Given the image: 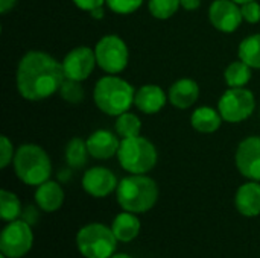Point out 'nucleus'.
<instances>
[{
    "instance_id": "2f4dec72",
    "label": "nucleus",
    "mask_w": 260,
    "mask_h": 258,
    "mask_svg": "<svg viewBox=\"0 0 260 258\" xmlns=\"http://www.w3.org/2000/svg\"><path fill=\"white\" fill-rule=\"evenodd\" d=\"M181 2V8H184L186 11H195L201 6L203 0H180Z\"/></svg>"
},
{
    "instance_id": "0eeeda50",
    "label": "nucleus",
    "mask_w": 260,
    "mask_h": 258,
    "mask_svg": "<svg viewBox=\"0 0 260 258\" xmlns=\"http://www.w3.org/2000/svg\"><path fill=\"white\" fill-rule=\"evenodd\" d=\"M98 65L108 75H117L128 65L129 52L126 43L114 33L104 35L94 46Z\"/></svg>"
},
{
    "instance_id": "473e14b6",
    "label": "nucleus",
    "mask_w": 260,
    "mask_h": 258,
    "mask_svg": "<svg viewBox=\"0 0 260 258\" xmlns=\"http://www.w3.org/2000/svg\"><path fill=\"white\" fill-rule=\"evenodd\" d=\"M15 5H17V0H0V12L8 14Z\"/></svg>"
},
{
    "instance_id": "5701e85b",
    "label": "nucleus",
    "mask_w": 260,
    "mask_h": 258,
    "mask_svg": "<svg viewBox=\"0 0 260 258\" xmlns=\"http://www.w3.org/2000/svg\"><path fill=\"white\" fill-rule=\"evenodd\" d=\"M224 78H225V82H227V85L230 88L245 87L251 79V67L248 64H245L244 61H241V59L233 61L225 68Z\"/></svg>"
},
{
    "instance_id": "bb28decb",
    "label": "nucleus",
    "mask_w": 260,
    "mask_h": 258,
    "mask_svg": "<svg viewBox=\"0 0 260 258\" xmlns=\"http://www.w3.org/2000/svg\"><path fill=\"white\" fill-rule=\"evenodd\" d=\"M59 96L67 102V103H81L84 100L85 91L84 87L79 81H73V79H64V82L59 87Z\"/></svg>"
},
{
    "instance_id": "20e7f679",
    "label": "nucleus",
    "mask_w": 260,
    "mask_h": 258,
    "mask_svg": "<svg viewBox=\"0 0 260 258\" xmlns=\"http://www.w3.org/2000/svg\"><path fill=\"white\" fill-rule=\"evenodd\" d=\"M14 170L17 178L26 186L38 187L49 181L52 175V163L47 152L38 144H21L14 155Z\"/></svg>"
},
{
    "instance_id": "f257e3e1",
    "label": "nucleus",
    "mask_w": 260,
    "mask_h": 258,
    "mask_svg": "<svg viewBox=\"0 0 260 258\" xmlns=\"http://www.w3.org/2000/svg\"><path fill=\"white\" fill-rule=\"evenodd\" d=\"M62 64L46 52L29 50L17 67V90L30 102L44 100L59 91L64 82Z\"/></svg>"
},
{
    "instance_id": "a211bd4d",
    "label": "nucleus",
    "mask_w": 260,
    "mask_h": 258,
    "mask_svg": "<svg viewBox=\"0 0 260 258\" xmlns=\"http://www.w3.org/2000/svg\"><path fill=\"white\" fill-rule=\"evenodd\" d=\"M35 202L43 211L53 213V211L59 210L61 205L64 204V192L58 182L49 179L37 187Z\"/></svg>"
},
{
    "instance_id": "c9c22d12",
    "label": "nucleus",
    "mask_w": 260,
    "mask_h": 258,
    "mask_svg": "<svg viewBox=\"0 0 260 258\" xmlns=\"http://www.w3.org/2000/svg\"><path fill=\"white\" fill-rule=\"evenodd\" d=\"M110 258H133V257H129V255H126V254H114V255H111Z\"/></svg>"
},
{
    "instance_id": "f704fd0d",
    "label": "nucleus",
    "mask_w": 260,
    "mask_h": 258,
    "mask_svg": "<svg viewBox=\"0 0 260 258\" xmlns=\"http://www.w3.org/2000/svg\"><path fill=\"white\" fill-rule=\"evenodd\" d=\"M58 178H59L61 181H67V179L70 178V167H69V169H64V170H59Z\"/></svg>"
},
{
    "instance_id": "4c0bfd02",
    "label": "nucleus",
    "mask_w": 260,
    "mask_h": 258,
    "mask_svg": "<svg viewBox=\"0 0 260 258\" xmlns=\"http://www.w3.org/2000/svg\"><path fill=\"white\" fill-rule=\"evenodd\" d=\"M0 258H8V257H6L5 254H2V255H0Z\"/></svg>"
},
{
    "instance_id": "e433bc0d",
    "label": "nucleus",
    "mask_w": 260,
    "mask_h": 258,
    "mask_svg": "<svg viewBox=\"0 0 260 258\" xmlns=\"http://www.w3.org/2000/svg\"><path fill=\"white\" fill-rule=\"evenodd\" d=\"M233 2H236L238 5H244V3H247V2H251V0H233Z\"/></svg>"
},
{
    "instance_id": "f8f14e48",
    "label": "nucleus",
    "mask_w": 260,
    "mask_h": 258,
    "mask_svg": "<svg viewBox=\"0 0 260 258\" xmlns=\"http://www.w3.org/2000/svg\"><path fill=\"white\" fill-rule=\"evenodd\" d=\"M209 18L213 27L224 33L235 32L244 20L241 6L233 0H213L209 8Z\"/></svg>"
},
{
    "instance_id": "9b49d317",
    "label": "nucleus",
    "mask_w": 260,
    "mask_h": 258,
    "mask_svg": "<svg viewBox=\"0 0 260 258\" xmlns=\"http://www.w3.org/2000/svg\"><path fill=\"white\" fill-rule=\"evenodd\" d=\"M236 167L239 173L250 181L260 182V137L244 138L236 151Z\"/></svg>"
},
{
    "instance_id": "423d86ee",
    "label": "nucleus",
    "mask_w": 260,
    "mask_h": 258,
    "mask_svg": "<svg viewBox=\"0 0 260 258\" xmlns=\"http://www.w3.org/2000/svg\"><path fill=\"white\" fill-rule=\"evenodd\" d=\"M117 239L104 224H88L78 231L76 245L85 258H110L117 248Z\"/></svg>"
},
{
    "instance_id": "9d476101",
    "label": "nucleus",
    "mask_w": 260,
    "mask_h": 258,
    "mask_svg": "<svg viewBox=\"0 0 260 258\" xmlns=\"http://www.w3.org/2000/svg\"><path fill=\"white\" fill-rule=\"evenodd\" d=\"M61 64L64 70V76L67 79L82 82L87 78H90L94 67L98 65L94 49H90L87 46L75 47L64 56Z\"/></svg>"
},
{
    "instance_id": "c756f323",
    "label": "nucleus",
    "mask_w": 260,
    "mask_h": 258,
    "mask_svg": "<svg viewBox=\"0 0 260 258\" xmlns=\"http://www.w3.org/2000/svg\"><path fill=\"white\" fill-rule=\"evenodd\" d=\"M241 11H242V17L245 21L251 24H256L260 21V3L257 0H251V2L241 5Z\"/></svg>"
},
{
    "instance_id": "aec40b11",
    "label": "nucleus",
    "mask_w": 260,
    "mask_h": 258,
    "mask_svg": "<svg viewBox=\"0 0 260 258\" xmlns=\"http://www.w3.org/2000/svg\"><path fill=\"white\" fill-rule=\"evenodd\" d=\"M111 230L119 242L129 243L134 239H137V236L140 233V220L136 216V213L123 211L114 217Z\"/></svg>"
},
{
    "instance_id": "b1692460",
    "label": "nucleus",
    "mask_w": 260,
    "mask_h": 258,
    "mask_svg": "<svg viewBox=\"0 0 260 258\" xmlns=\"http://www.w3.org/2000/svg\"><path fill=\"white\" fill-rule=\"evenodd\" d=\"M114 129H116V134L120 137V140L137 137V135H140V131H142V122L136 114L126 111V113L117 116Z\"/></svg>"
},
{
    "instance_id": "f3484780",
    "label": "nucleus",
    "mask_w": 260,
    "mask_h": 258,
    "mask_svg": "<svg viewBox=\"0 0 260 258\" xmlns=\"http://www.w3.org/2000/svg\"><path fill=\"white\" fill-rule=\"evenodd\" d=\"M238 211L245 217H256L260 214V184L259 181H248L242 184L235 198Z\"/></svg>"
},
{
    "instance_id": "72a5a7b5",
    "label": "nucleus",
    "mask_w": 260,
    "mask_h": 258,
    "mask_svg": "<svg viewBox=\"0 0 260 258\" xmlns=\"http://www.w3.org/2000/svg\"><path fill=\"white\" fill-rule=\"evenodd\" d=\"M104 14H105V12H104V6H99V8L90 11V15H91L93 18H98V20L104 18Z\"/></svg>"
},
{
    "instance_id": "39448f33",
    "label": "nucleus",
    "mask_w": 260,
    "mask_h": 258,
    "mask_svg": "<svg viewBox=\"0 0 260 258\" xmlns=\"http://www.w3.org/2000/svg\"><path fill=\"white\" fill-rule=\"evenodd\" d=\"M117 160L122 169L131 175H145L155 167L158 154L148 138L137 135L120 140Z\"/></svg>"
},
{
    "instance_id": "412c9836",
    "label": "nucleus",
    "mask_w": 260,
    "mask_h": 258,
    "mask_svg": "<svg viewBox=\"0 0 260 258\" xmlns=\"http://www.w3.org/2000/svg\"><path fill=\"white\" fill-rule=\"evenodd\" d=\"M64 155H66V163L70 169H82L90 157L87 141H84L79 137L72 138L66 146Z\"/></svg>"
},
{
    "instance_id": "cd10ccee",
    "label": "nucleus",
    "mask_w": 260,
    "mask_h": 258,
    "mask_svg": "<svg viewBox=\"0 0 260 258\" xmlns=\"http://www.w3.org/2000/svg\"><path fill=\"white\" fill-rule=\"evenodd\" d=\"M105 5L116 14L128 15L136 12L143 5V0H107Z\"/></svg>"
},
{
    "instance_id": "4be33fe9",
    "label": "nucleus",
    "mask_w": 260,
    "mask_h": 258,
    "mask_svg": "<svg viewBox=\"0 0 260 258\" xmlns=\"http://www.w3.org/2000/svg\"><path fill=\"white\" fill-rule=\"evenodd\" d=\"M239 59L251 68H260V33H253L241 41L238 49Z\"/></svg>"
},
{
    "instance_id": "6e6552de",
    "label": "nucleus",
    "mask_w": 260,
    "mask_h": 258,
    "mask_svg": "<svg viewBox=\"0 0 260 258\" xmlns=\"http://www.w3.org/2000/svg\"><path fill=\"white\" fill-rule=\"evenodd\" d=\"M218 109L222 119L229 123H241L253 116L256 99L253 91L245 87L229 88L218 102Z\"/></svg>"
},
{
    "instance_id": "dca6fc26",
    "label": "nucleus",
    "mask_w": 260,
    "mask_h": 258,
    "mask_svg": "<svg viewBox=\"0 0 260 258\" xmlns=\"http://www.w3.org/2000/svg\"><path fill=\"white\" fill-rule=\"evenodd\" d=\"M200 97V87L193 79L183 78L174 82L168 91V99L171 105L178 109L190 108Z\"/></svg>"
},
{
    "instance_id": "2eb2a0df",
    "label": "nucleus",
    "mask_w": 260,
    "mask_h": 258,
    "mask_svg": "<svg viewBox=\"0 0 260 258\" xmlns=\"http://www.w3.org/2000/svg\"><path fill=\"white\" fill-rule=\"evenodd\" d=\"M168 100H169L168 94L163 91V88L158 85H154V84L142 85L136 91V96H134V105L143 114L160 113L165 108Z\"/></svg>"
},
{
    "instance_id": "ddd939ff",
    "label": "nucleus",
    "mask_w": 260,
    "mask_h": 258,
    "mask_svg": "<svg viewBox=\"0 0 260 258\" xmlns=\"http://www.w3.org/2000/svg\"><path fill=\"white\" fill-rule=\"evenodd\" d=\"M117 186L116 175L107 167H91L82 176V189L93 198H107Z\"/></svg>"
},
{
    "instance_id": "7c9ffc66",
    "label": "nucleus",
    "mask_w": 260,
    "mask_h": 258,
    "mask_svg": "<svg viewBox=\"0 0 260 258\" xmlns=\"http://www.w3.org/2000/svg\"><path fill=\"white\" fill-rule=\"evenodd\" d=\"M72 2H73L79 9L88 11V12H90V11L99 8V6H104L107 0H72Z\"/></svg>"
},
{
    "instance_id": "c85d7f7f",
    "label": "nucleus",
    "mask_w": 260,
    "mask_h": 258,
    "mask_svg": "<svg viewBox=\"0 0 260 258\" xmlns=\"http://www.w3.org/2000/svg\"><path fill=\"white\" fill-rule=\"evenodd\" d=\"M14 155L15 152H14L12 141L6 135H2L0 137V167L6 169L14 161Z\"/></svg>"
},
{
    "instance_id": "1a4fd4ad",
    "label": "nucleus",
    "mask_w": 260,
    "mask_h": 258,
    "mask_svg": "<svg viewBox=\"0 0 260 258\" xmlns=\"http://www.w3.org/2000/svg\"><path fill=\"white\" fill-rule=\"evenodd\" d=\"M34 245V233L26 220L9 222L0 236V251L8 258L24 257Z\"/></svg>"
},
{
    "instance_id": "6ab92c4d",
    "label": "nucleus",
    "mask_w": 260,
    "mask_h": 258,
    "mask_svg": "<svg viewBox=\"0 0 260 258\" xmlns=\"http://www.w3.org/2000/svg\"><path fill=\"white\" fill-rule=\"evenodd\" d=\"M222 116L219 109L212 106H200L190 116V125L195 131L201 134H212L216 132L222 125Z\"/></svg>"
},
{
    "instance_id": "f03ea898",
    "label": "nucleus",
    "mask_w": 260,
    "mask_h": 258,
    "mask_svg": "<svg viewBox=\"0 0 260 258\" xmlns=\"http://www.w3.org/2000/svg\"><path fill=\"white\" fill-rule=\"evenodd\" d=\"M134 87L116 76V75H107L101 78L93 90V100L94 105L107 116H120L134 105Z\"/></svg>"
},
{
    "instance_id": "393cba45",
    "label": "nucleus",
    "mask_w": 260,
    "mask_h": 258,
    "mask_svg": "<svg viewBox=\"0 0 260 258\" xmlns=\"http://www.w3.org/2000/svg\"><path fill=\"white\" fill-rule=\"evenodd\" d=\"M21 216V204L20 199L8 192V190H2L0 192V217L5 222H12L17 220Z\"/></svg>"
},
{
    "instance_id": "7ed1b4c3",
    "label": "nucleus",
    "mask_w": 260,
    "mask_h": 258,
    "mask_svg": "<svg viewBox=\"0 0 260 258\" xmlns=\"http://www.w3.org/2000/svg\"><path fill=\"white\" fill-rule=\"evenodd\" d=\"M116 198L125 211L146 213L158 201V186L146 175H129L119 182Z\"/></svg>"
},
{
    "instance_id": "a878e982",
    "label": "nucleus",
    "mask_w": 260,
    "mask_h": 258,
    "mask_svg": "<svg viewBox=\"0 0 260 258\" xmlns=\"http://www.w3.org/2000/svg\"><path fill=\"white\" fill-rule=\"evenodd\" d=\"M180 6H181L180 0H149L148 2L151 15L158 20L171 18L174 14H177Z\"/></svg>"
},
{
    "instance_id": "4468645a",
    "label": "nucleus",
    "mask_w": 260,
    "mask_h": 258,
    "mask_svg": "<svg viewBox=\"0 0 260 258\" xmlns=\"http://www.w3.org/2000/svg\"><path fill=\"white\" fill-rule=\"evenodd\" d=\"M120 137L117 134H113L107 129H98L85 140L87 148L90 152V157L96 160H108L114 155H117L119 146H120Z\"/></svg>"
}]
</instances>
